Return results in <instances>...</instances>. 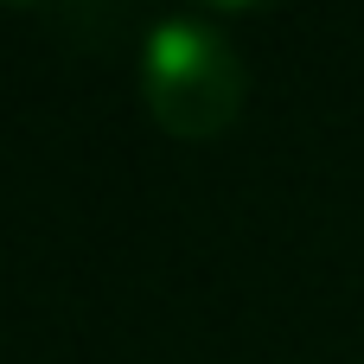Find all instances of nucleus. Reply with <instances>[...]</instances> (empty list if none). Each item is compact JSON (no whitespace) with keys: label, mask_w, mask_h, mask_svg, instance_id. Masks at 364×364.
I'll return each instance as SVG.
<instances>
[{"label":"nucleus","mask_w":364,"mask_h":364,"mask_svg":"<svg viewBox=\"0 0 364 364\" xmlns=\"http://www.w3.org/2000/svg\"><path fill=\"white\" fill-rule=\"evenodd\" d=\"M243 58L237 45L192 13H173L141 45V102L173 141H211L243 115Z\"/></svg>","instance_id":"obj_1"}]
</instances>
